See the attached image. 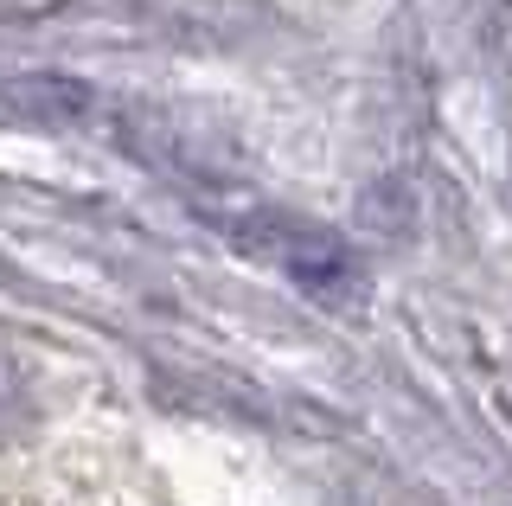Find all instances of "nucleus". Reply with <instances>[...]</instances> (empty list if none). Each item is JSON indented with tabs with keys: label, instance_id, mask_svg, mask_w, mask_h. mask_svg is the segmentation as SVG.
<instances>
[{
	"label": "nucleus",
	"instance_id": "obj_1",
	"mask_svg": "<svg viewBox=\"0 0 512 506\" xmlns=\"http://www.w3.org/2000/svg\"><path fill=\"white\" fill-rule=\"evenodd\" d=\"M39 417V391H32V366L13 346H0V442H13Z\"/></svg>",
	"mask_w": 512,
	"mask_h": 506
}]
</instances>
